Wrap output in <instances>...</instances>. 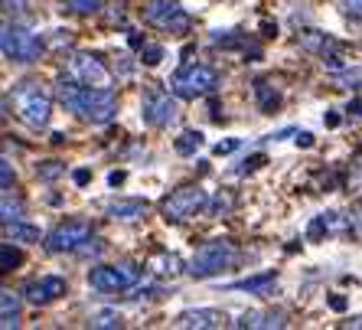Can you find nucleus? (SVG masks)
<instances>
[{
    "label": "nucleus",
    "instance_id": "obj_16",
    "mask_svg": "<svg viewBox=\"0 0 362 330\" xmlns=\"http://www.w3.org/2000/svg\"><path fill=\"white\" fill-rule=\"evenodd\" d=\"M235 327H255V330H281L287 327V317L281 311H245L235 321Z\"/></svg>",
    "mask_w": 362,
    "mask_h": 330
},
{
    "label": "nucleus",
    "instance_id": "obj_25",
    "mask_svg": "<svg viewBox=\"0 0 362 330\" xmlns=\"http://www.w3.org/2000/svg\"><path fill=\"white\" fill-rule=\"evenodd\" d=\"M141 59L147 62V66H157V62L163 59V46H157V42H144V46H141Z\"/></svg>",
    "mask_w": 362,
    "mask_h": 330
},
{
    "label": "nucleus",
    "instance_id": "obj_24",
    "mask_svg": "<svg viewBox=\"0 0 362 330\" xmlns=\"http://www.w3.org/2000/svg\"><path fill=\"white\" fill-rule=\"evenodd\" d=\"M92 327H98V330H105V327H121V314L118 311H98V314H92Z\"/></svg>",
    "mask_w": 362,
    "mask_h": 330
},
{
    "label": "nucleus",
    "instance_id": "obj_12",
    "mask_svg": "<svg viewBox=\"0 0 362 330\" xmlns=\"http://www.w3.org/2000/svg\"><path fill=\"white\" fill-rule=\"evenodd\" d=\"M66 278L62 275H40V278H33V281H26L23 285V297L30 301V305H36V307H42V305H52L56 297H62L66 295Z\"/></svg>",
    "mask_w": 362,
    "mask_h": 330
},
{
    "label": "nucleus",
    "instance_id": "obj_26",
    "mask_svg": "<svg viewBox=\"0 0 362 330\" xmlns=\"http://www.w3.org/2000/svg\"><path fill=\"white\" fill-rule=\"evenodd\" d=\"M101 4L105 0H69V7L76 13H95V10H101Z\"/></svg>",
    "mask_w": 362,
    "mask_h": 330
},
{
    "label": "nucleus",
    "instance_id": "obj_5",
    "mask_svg": "<svg viewBox=\"0 0 362 330\" xmlns=\"http://www.w3.org/2000/svg\"><path fill=\"white\" fill-rule=\"evenodd\" d=\"M0 46H4V56L10 62H36L42 52V40L33 33V30H26L23 23H4V36H0Z\"/></svg>",
    "mask_w": 362,
    "mask_h": 330
},
{
    "label": "nucleus",
    "instance_id": "obj_33",
    "mask_svg": "<svg viewBox=\"0 0 362 330\" xmlns=\"http://www.w3.org/2000/svg\"><path fill=\"white\" fill-rule=\"evenodd\" d=\"M72 180H76L78 186H85L88 180H92V173H88V170H76V173H72Z\"/></svg>",
    "mask_w": 362,
    "mask_h": 330
},
{
    "label": "nucleus",
    "instance_id": "obj_2",
    "mask_svg": "<svg viewBox=\"0 0 362 330\" xmlns=\"http://www.w3.org/2000/svg\"><path fill=\"white\" fill-rule=\"evenodd\" d=\"M13 111L23 125H30L33 131L49 125L52 115V95L42 89L40 82H20L13 89Z\"/></svg>",
    "mask_w": 362,
    "mask_h": 330
},
{
    "label": "nucleus",
    "instance_id": "obj_7",
    "mask_svg": "<svg viewBox=\"0 0 362 330\" xmlns=\"http://www.w3.org/2000/svg\"><path fill=\"white\" fill-rule=\"evenodd\" d=\"M141 281V268L134 262H118V265H98L88 271V285L101 295H118V291L134 288Z\"/></svg>",
    "mask_w": 362,
    "mask_h": 330
},
{
    "label": "nucleus",
    "instance_id": "obj_28",
    "mask_svg": "<svg viewBox=\"0 0 362 330\" xmlns=\"http://www.w3.org/2000/svg\"><path fill=\"white\" fill-rule=\"evenodd\" d=\"M0 180H4V190H10V186H13V167H10V157H4V161H0Z\"/></svg>",
    "mask_w": 362,
    "mask_h": 330
},
{
    "label": "nucleus",
    "instance_id": "obj_18",
    "mask_svg": "<svg viewBox=\"0 0 362 330\" xmlns=\"http://www.w3.org/2000/svg\"><path fill=\"white\" fill-rule=\"evenodd\" d=\"M274 281H278V275H274V271H262V275H252V278L232 281V285H228V291H255V295H264Z\"/></svg>",
    "mask_w": 362,
    "mask_h": 330
},
{
    "label": "nucleus",
    "instance_id": "obj_11",
    "mask_svg": "<svg viewBox=\"0 0 362 330\" xmlns=\"http://www.w3.org/2000/svg\"><path fill=\"white\" fill-rule=\"evenodd\" d=\"M69 79H76L78 85H92V89H111V72L92 52H76L69 59Z\"/></svg>",
    "mask_w": 362,
    "mask_h": 330
},
{
    "label": "nucleus",
    "instance_id": "obj_30",
    "mask_svg": "<svg viewBox=\"0 0 362 330\" xmlns=\"http://www.w3.org/2000/svg\"><path fill=\"white\" fill-rule=\"evenodd\" d=\"M235 147H238V141H235V137H228V141H219V144H216V154L222 157V154H232Z\"/></svg>",
    "mask_w": 362,
    "mask_h": 330
},
{
    "label": "nucleus",
    "instance_id": "obj_20",
    "mask_svg": "<svg viewBox=\"0 0 362 330\" xmlns=\"http://www.w3.org/2000/svg\"><path fill=\"white\" fill-rule=\"evenodd\" d=\"M0 212H4V226H10V222H20V220H23V203H20V200L10 193V190H4V206H0Z\"/></svg>",
    "mask_w": 362,
    "mask_h": 330
},
{
    "label": "nucleus",
    "instance_id": "obj_22",
    "mask_svg": "<svg viewBox=\"0 0 362 330\" xmlns=\"http://www.w3.org/2000/svg\"><path fill=\"white\" fill-rule=\"evenodd\" d=\"M20 262H23V252L13 249V242H4L0 246V271H17Z\"/></svg>",
    "mask_w": 362,
    "mask_h": 330
},
{
    "label": "nucleus",
    "instance_id": "obj_19",
    "mask_svg": "<svg viewBox=\"0 0 362 330\" xmlns=\"http://www.w3.org/2000/svg\"><path fill=\"white\" fill-rule=\"evenodd\" d=\"M255 92H258V105H262L264 115H274V111H278L281 95L274 92V89H271V85L264 82V79H258V82H255Z\"/></svg>",
    "mask_w": 362,
    "mask_h": 330
},
{
    "label": "nucleus",
    "instance_id": "obj_3",
    "mask_svg": "<svg viewBox=\"0 0 362 330\" xmlns=\"http://www.w3.org/2000/svg\"><path fill=\"white\" fill-rule=\"evenodd\" d=\"M216 85H219V72L206 62H186L170 76V92L177 98H202L216 92Z\"/></svg>",
    "mask_w": 362,
    "mask_h": 330
},
{
    "label": "nucleus",
    "instance_id": "obj_31",
    "mask_svg": "<svg viewBox=\"0 0 362 330\" xmlns=\"http://www.w3.org/2000/svg\"><path fill=\"white\" fill-rule=\"evenodd\" d=\"M40 173H42V177H59V173H62V167H56V161H49V167H40Z\"/></svg>",
    "mask_w": 362,
    "mask_h": 330
},
{
    "label": "nucleus",
    "instance_id": "obj_35",
    "mask_svg": "<svg viewBox=\"0 0 362 330\" xmlns=\"http://www.w3.org/2000/svg\"><path fill=\"white\" fill-rule=\"evenodd\" d=\"M108 183L111 186H121V183H124V173H121V170H115V173L108 177Z\"/></svg>",
    "mask_w": 362,
    "mask_h": 330
},
{
    "label": "nucleus",
    "instance_id": "obj_8",
    "mask_svg": "<svg viewBox=\"0 0 362 330\" xmlns=\"http://www.w3.org/2000/svg\"><path fill=\"white\" fill-rule=\"evenodd\" d=\"M92 222L85 220H69V222H59V226L52 229L49 236H46V252L49 255H62V252H78L85 242H92Z\"/></svg>",
    "mask_w": 362,
    "mask_h": 330
},
{
    "label": "nucleus",
    "instance_id": "obj_15",
    "mask_svg": "<svg viewBox=\"0 0 362 330\" xmlns=\"http://www.w3.org/2000/svg\"><path fill=\"white\" fill-rule=\"evenodd\" d=\"M147 210H151V203L141 200V196H121V200L108 203V216L115 222H134V220H141Z\"/></svg>",
    "mask_w": 362,
    "mask_h": 330
},
{
    "label": "nucleus",
    "instance_id": "obj_23",
    "mask_svg": "<svg viewBox=\"0 0 362 330\" xmlns=\"http://www.w3.org/2000/svg\"><path fill=\"white\" fill-rule=\"evenodd\" d=\"M7 232L13 236V242H40V229H36V226H26L23 220H20V222H10Z\"/></svg>",
    "mask_w": 362,
    "mask_h": 330
},
{
    "label": "nucleus",
    "instance_id": "obj_6",
    "mask_svg": "<svg viewBox=\"0 0 362 330\" xmlns=\"http://www.w3.org/2000/svg\"><path fill=\"white\" fill-rule=\"evenodd\" d=\"M209 206V196L202 186H180L173 193H167L160 200V212L167 222H183V220H193L196 212H202Z\"/></svg>",
    "mask_w": 362,
    "mask_h": 330
},
{
    "label": "nucleus",
    "instance_id": "obj_13",
    "mask_svg": "<svg viewBox=\"0 0 362 330\" xmlns=\"http://www.w3.org/2000/svg\"><path fill=\"white\" fill-rule=\"evenodd\" d=\"M228 317L216 307H196V311H183L173 321V327H196V330H209V327H222Z\"/></svg>",
    "mask_w": 362,
    "mask_h": 330
},
{
    "label": "nucleus",
    "instance_id": "obj_27",
    "mask_svg": "<svg viewBox=\"0 0 362 330\" xmlns=\"http://www.w3.org/2000/svg\"><path fill=\"white\" fill-rule=\"evenodd\" d=\"M157 271H160V275H177V271H180V258H177V255H163L160 268H157Z\"/></svg>",
    "mask_w": 362,
    "mask_h": 330
},
{
    "label": "nucleus",
    "instance_id": "obj_32",
    "mask_svg": "<svg viewBox=\"0 0 362 330\" xmlns=\"http://www.w3.org/2000/svg\"><path fill=\"white\" fill-rule=\"evenodd\" d=\"M313 144V135L310 131H300V135H297V147H310Z\"/></svg>",
    "mask_w": 362,
    "mask_h": 330
},
{
    "label": "nucleus",
    "instance_id": "obj_29",
    "mask_svg": "<svg viewBox=\"0 0 362 330\" xmlns=\"http://www.w3.org/2000/svg\"><path fill=\"white\" fill-rule=\"evenodd\" d=\"M262 164H264V154H255V157L245 161V167H238V173H252V170H258Z\"/></svg>",
    "mask_w": 362,
    "mask_h": 330
},
{
    "label": "nucleus",
    "instance_id": "obj_1",
    "mask_svg": "<svg viewBox=\"0 0 362 330\" xmlns=\"http://www.w3.org/2000/svg\"><path fill=\"white\" fill-rule=\"evenodd\" d=\"M56 92L62 105L88 125H108L118 115V95L111 89H92V85H78L76 79H62Z\"/></svg>",
    "mask_w": 362,
    "mask_h": 330
},
{
    "label": "nucleus",
    "instance_id": "obj_36",
    "mask_svg": "<svg viewBox=\"0 0 362 330\" xmlns=\"http://www.w3.org/2000/svg\"><path fill=\"white\" fill-rule=\"evenodd\" d=\"M349 115H362V98H353V102H349Z\"/></svg>",
    "mask_w": 362,
    "mask_h": 330
},
{
    "label": "nucleus",
    "instance_id": "obj_38",
    "mask_svg": "<svg viewBox=\"0 0 362 330\" xmlns=\"http://www.w3.org/2000/svg\"><path fill=\"white\" fill-rule=\"evenodd\" d=\"M349 7H353V13H356V17L362 20V0H353V4H349Z\"/></svg>",
    "mask_w": 362,
    "mask_h": 330
},
{
    "label": "nucleus",
    "instance_id": "obj_34",
    "mask_svg": "<svg viewBox=\"0 0 362 330\" xmlns=\"http://www.w3.org/2000/svg\"><path fill=\"white\" fill-rule=\"evenodd\" d=\"M329 307L333 311H346V297H329Z\"/></svg>",
    "mask_w": 362,
    "mask_h": 330
},
{
    "label": "nucleus",
    "instance_id": "obj_17",
    "mask_svg": "<svg viewBox=\"0 0 362 330\" xmlns=\"http://www.w3.org/2000/svg\"><path fill=\"white\" fill-rule=\"evenodd\" d=\"M0 324L4 330L20 327V295H13L10 288L0 291Z\"/></svg>",
    "mask_w": 362,
    "mask_h": 330
},
{
    "label": "nucleus",
    "instance_id": "obj_10",
    "mask_svg": "<svg viewBox=\"0 0 362 330\" xmlns=\"http://www.w3.org/2000/svg\"><path fill=\"white\" fill-rule=\"evenodd\" d=\"M144 20L160 26V30H170V33H177V36L189 33V13L180 7L177 0H147Z\"/></svg>",
    "mask_w": 362,
    "mask_h": 330
},
{
    "label": "nucleus",
    "instance_id": "obj_14",
    "mask_svg": "<svg viewBox=\"0 0 362 330\" xmlns=\"http://www.w3.org/2000/svg\"><path fill=\"white\" fill-rule=\"evenodd\" d=\"M300 42L307 46V50L317 52L323 62L339 66V52H343V42H339V40H333V36H327V33H303Z\"/></svg>",
    "mask_w": 362,
    "mask_h": 330
},
{
    "label": "nucleus",
    "instance_id": "obj_9",
    "mask_svg": "<svg viewBox=\"0 0 362 330\" xmlns=\"http://www.w3.org/2000/svg\"><path fill=\"white\" fill-rule=\"evenodd\" d=\"M141 118L151 127H170L180 118L177 95L163 92V89H147L141 98Z\"/></svg>",
    "mask_w": 362,
    "mask_h": 330
},
{
    "label": "nucleus",
    "instance_id": "obj_37",
    "mask_svg": "<svg viewBox=\"0 0 362 330\" xmlns=\"http://www.w3.org/2000/svg\"><path fill=\"white\" fill-rule=\"evenodd\" d=\"M343 327H362V314H359V317H349V321H343Z\"/></svg>",
    "mask_w": 362,
    "mask_h": 330
},
{
    "label": "nucleus",
    "instance_id": "obj_4",
    "mask_svg": "<svg viewBox=\"0 0 362 330\" xmlns=\"http://www.w3.org/2000/svg\"><path fill=\"white\" fill-rule=\"evenodd\" d=\"M235 262H238V249L228 239H209L189 258V275L193 278H212V275H222L226 268H232Z\"/></svg>",
    "mask_w": 362,
    "mask_h": 330
},
{
    "label": "nucleus",
    "instance_id": "obj_21",
    "mask_svg": "<svg viewBox=\"0 0 362 330\" xmlns=\"http://www.w3.org/2000/svg\"><path fill=\"white\" fill-rule=\"evenodd\" d=\"M177 154H183V157H189V154H196L202 147V135L199 131H183V135L177 137Z\"/></svg>",
    "mask_w": 362,
    "mask_h": 330
}]
</instances>
